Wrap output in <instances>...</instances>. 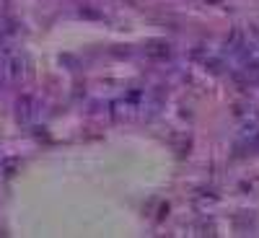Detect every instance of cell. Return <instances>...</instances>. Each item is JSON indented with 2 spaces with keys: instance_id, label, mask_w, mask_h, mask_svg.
Returning <instances> with one entry per match:
<instances>
[{
  "instance_id": "6da1fadb",
  "label": "cell",
  "mask_w": 259,
  "mask_h": 238,
  "mask_svg": "<svg viewBox=\"0 0 259 238\" xmlns=\"http://www.w3.org/2000/svg\"><path fill=\"white\" fill-rule=\"evenodd\" d=\"M161 104L163 99L156 93V91H133V93H127L124 99L114 101V117H153L158 114L161 109Z\"/></svg>"
},
{
  "instance_id": "7a4b0ae2",
  "label": "cell",
  "mask_w": 259,
  "mask_h": 238,
  "mask_svg": "<svg viewBox=\"0 0 259 238\" xmlns=\"http://www.w3.org/2000/svg\"><path fill=\"white\" fill-rule=\"evenodd\" d=\"M26 55L21 50H11L6 55H0V78L6 83H21L26 78Z\"/></svg>"
},
{
  "instance_id": "3957f363",
  "label": "cell",
  "mask_w": 259,
  "mask_h": 238,
  "mask_svg": "<svg viewBox=\"0 0 259 238\" xmlns=\"http://www.w3.org/2000/svg\"><path fill=\"white\" fill-rule=\"evenodd\" d=\"M18 41H21L18 21H13L11 16H0V55L18 50Z\"/></svg>"
},
{
  "instance_id": "277c9868",
  "label": "cell",
  "mask_w": 259,
  "mask_h": 238,
  "mask_svg": "<svg viewBox=\"0 0 259 238\" xmlns=\"http://www.w3.org/2000/svg\"><path fill=\"white\" fill-rule=\"evenodd\" d=\"M16 114L24 124H34L41 117V101L36 96H21L16 104Z\"/></svg>"
}]
</instances>
